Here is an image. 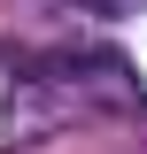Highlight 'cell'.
I'll list each match as a JSON object with an SVG mask.
<instances>
[{
  "mask_svg": "<svg viewBox=\"0 0 147 154\" xmlns=\"http://www.w3.org/2000/svg\"><path fill=\"white\" fill-rule=\"evenodd\" d=\"M116 108H139V77H132L124 54L109 46H85V54H47L31 69H16L8 85V139L31 146V139H54L85 116H116Z\"/></svg>",
  "mask_w": 147,
  "mask_h": 154,
  "instance_id": "cell-1",
  "label": "cell"
}]
</instances>
